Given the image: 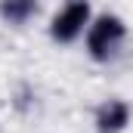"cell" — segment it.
I'll return each instance as SVG.
<instances>
[{
  "instance_id": "obj_4",
  "label": "cell",
  "mask_w": 133,
  "mask_h": 133,
  "mask_svg": "<svg viewBox=\"0 0 133 133\" xmlns=\"http://www.w3.org/2000/svg\"><path fill=\"white\" fill-rule=\"evenodd\" d=\"M40 12V0H0V22L9 28H25Z\"/></svg>"
},
{
  "instance_id": "obj_1",
  "label": "cell",
  "mask_w": 133,
  "mask_h": 133,
  "mask_svg": "<svg viewBox=\"0 0 133 133\" xmlns=\"http://www.w3.org/2000/svg\"><path fill=\"white\" fill-rule=\"evenodd\" d=\"M127 37H130V25L118 12H96L90 28H87V34L81 37V43H84V53H87L90 62L111 65L124 53Z\"/></svg>"
},
{
  "instance_id": "obj_3",
  "label": "cell",
  "mask_w": 133,
  "mask_h": 133,
  "mask_svg": "<svg viewBox=\"0 0 133 133\" xmlns=\"http://www.w3.org/2000/svg\"><path fill=\"white\" fill-rule=\"evenodd\" d=\"M133 124V105L121 96H108L93 108V133H127Z\"/></svg>"
},
{
  "instance_id": "obj_2",
  "label": "cell",
  "mask_w": 133,
  "mask_h": 133,
  "mask_svg": "<svg viewBox=\"0 0 133 133\" xmlns=\"http://www.w3.org/2000/svg\"><path fill=\"white\" fill-rule=\"evenodd\" d=\"M93 16H96L93 12V0H62L56 6V12L50 16L46 37L56 46H71L87 34Z\"/></svg>"
}]
</instances>
